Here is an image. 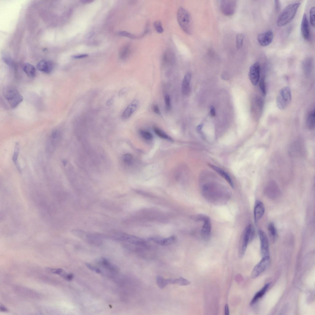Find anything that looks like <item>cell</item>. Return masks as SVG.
<instances>
[{"instance_id": "cell-50", "label": "cell", "mask_w": 315, "mask_h": 315, "mask_svg": "<svg viewBox=\"0 0 315 315\" xmlns=\"http://www.w3.org/2000/svg\"><path fill=\"white\" fill-rule=\"evenodd\" d=\"M114 99L113 98H111L108 100L107 102V105L108 106H110L112 104L113 102Z\"/></svg>"}, {"instance_id": "cell-27", "label": "cell", "mask_w": 315, "mask_h": 315, "mask_svg": "<svg viewBox=\"0 0 315 315\" xmlns=\"http://www.w3.org/2000/svg\"><path fill=\"white\" fill-rule=\"evenodd\" d=\"M156 283L158 286L161 289H164L168 285L167 279H164L161 275H157L156 277Z\"/></svg>"}, {"instance_id": "cell-49", "label": "cell", "mask_w": 315, "mask_h": 315, "mask_svg": "<svg viewBox=\"0 0 315 315\" xmlns=\"http://www.w3.org/2000/svg\"><path fill=\"white\" fill-rule=\"evenodd\" d=\"M0 310H1V311L3 312H8V310L5 306L1 304V307H0Z\"/></svg>"}, {"instance_id": "cell-52", "label": "cell", "mask_w": 315, "mask_h": 315, "mask_svg": "<svg viewBox=\"0 0 315 315\" xmlns=\"http://www.w3.org/2000/svg\"><path fill=\"white\" fill-rule=\"evenodd\" d=\"M93 2V1H91V0H83V1H82V2L83 3H85V4L86 3H90L91 2Z\"/></svg>"}, {"instance_id": "cell-4", "label": "cell", "mask_w": 315, "mask_h": 315, "mask_svg": "<svg viewBox=\"0 0 315 315\" xmlns=\"http://www.w3.org/2000/svg\"><path fill=\"white\" fill-rule=\"evenodd\" d=\"M3 94L12 109L17 107L23 100V97L18 90L13 87L8 86L5 87L3 90Z\"/></svg>"}, {"instance_id": "cell-35", "label": "cell", "mask_w": 315, "mask_h": 315, "mask_svg": "<svg viewBox=\"0 0 315 315\" xmlns=\"http://www.w3.org/2000/svg\"><path fill=\"white\" fill-rule=\"evenodd\" d=\"M154 28L158 33H161L164 32L162 23L160 21H157L154 23Z\"/></svg>"}, {"instance_id": "cell-17", "label": "cell", "mask_w": 315, "mask_h": 315, "mask_svg": "<svg viewBox=\"0 0 315 315\" xmlns=\"http://www.w3.org/2000/svg\"><path fill=\"white\" fill-rule=\"evenodd\" d=\"M301 31L304 38L308 40L310 38L309 25L307 17L306 14L304 15L301 25Z\"/></svg>"}, {"instance_id": "cell-23", "label": "cell", "mask_w": 315, "mask_h": 315, "mask_svg": "<svg viewBox=\"0 0 315 315\" xmlns=\"http://www.w3.org/2000/svg\"><path fill=\"white\" fill-rule=\"evenodd\" d=\"M268 231L271 240L275 243L278 238V233L276 228L272 223H271L268 226Z\"/></svg>"}, {"instance_id": "cell-3", "label": "cell", "mask_w": 315, "mask_h": 315, "mask_svg": "<svg viewBox=\"0 0 315 315\" xmlns=\"http://www.w3.org/2000/svg\"><path fill=\"white\" fill-rule=\"evenodd\" d=\"M177 20L180 27L185 33L191 35L192 32L193 24L191 16L185 8L180 7L177 12Z\"/></svg>"}, {"instance_id": "cell-18", "label": "cell", "mask_w": 315, "mask_h": 315, "mask_svg": "<svg viewBox=\"0 0 315 315\" xmlns=\"http://www.w3.org/2000/svg\"><path fill=\"white\" fill-rule=\"evenodd\" d=\"M191 77V73L188 72L184 78L182 87V92L184 95H188L190 93V83Z\"/></svg>"}, {"instance_id": "cell-22", "label": "cell", "mask_w": 315, "mask_h": 315, "mask_svg": "<svg viewBox=\"0 0 315 315\" xmlns=\"http://www.w3.org/2000/svg\"><path fill=\"white\" fill-rule=\"evenodd\" d=\"M19 151V144L18 142H17L15 144L14 154H13L12 157V160L18 171L20 173H21V168L18 161Z\"/></svg>"}, {"instance_id": "cell-43", "label": "cell", "mask_w": 315, "mask_h": 315, "mask_svg": "<svg viewBox=\"0 0 315 315\" xmlns=\"http://www.w3.org/2000/svg\"><path fill=\"white\" fill-rule=\"evenodd\" d=\"M280 3L279 1H274V8L276 11L278 12L279 11L280 8Z\"/></svg>"}, {"instance_id": "cell-26", "label": "cell", "mask_w": 315, "mask_h": 315, "mask_svg": "<svg viewBox=\"0 0 315 315\" xmlns=\"http://www.w3.org/2000/svg\"><path fill=\"white\" fill-rule=\"evenodd\" d=\"M315 113L314 110L311 112L307 116V124L308 128L310 129H313L315 126Z\"/></svg>"}, {"instance_id": "cell-10", "label": "cell", "mask_w": 315, "mask_h": 315, "mask_svg": "<svg viewBox=\"0 0 315 315\" xmlns=\"http://www.w3.org/2000/svg\"><path fill=\"white\" fill-rule=\"evenodd\" d=\"M260 65L256 62L251 66L249 73V77L251 83L254 86L258 84L259 79Z\"/></svg>"}, {"instance_id": "cell-32", "label": "cell", "mask_w": 315, "mask_h": 315, "mask_svg": "<svg viewBox=\"0 0 315 315\" xmlns=\"http://www.w3.org/2000/svg\"><path fill=\"white\" fill-rule=\"evenodd\" d=\"M244 39L243 35L241 33L238 34L236 36V45L237 49L240 48L242 46Z\"/></svg>"}, {"instance_id": "cell-25", "label": "cell", "mask_w": 315, "mask_h": 315, "mask_svg": "<svg viewBox=\"0 0 315 315\" xmlns=\"http://www.w3.org/2000/svg\"><path fill=\"white\" fill-rule=\"evenodd\" d=\"M148 32V29H146L143 33L139 35H136L125 31H119L118 34L119 35L127 37L132 39H138L142 38Z\"/></svg>"}, {"instance_id": "cell-13", "label": "cell", "mask_w": 315, "mask_h": 315, "mask_svg": "<svg viewBox=\"0 0 315 315\" xmlns=\"http://www.w3.org/2000/svg\"><path fill=\"white\" fill-rule=\"evenodd\" d=\"M265 212V207L263 203L259 200H256L254 208V217L256 224L263 216Z\"/></svg>"}, {"instance_id": "cell-44", "label": "cell", "mask_w": 315, "mask_h": 315, "mask_svg": "<svg viewBox=\"0 0 315 315\" xmlns=\"http://www.w3.org/2000/svg\"><path fill=\"white\" fill-rule=\"evenodd\" d=\"M87 266L88 267V268H90V269H91V270H93V271H95L97 273H100L101 272V271H100V270H99V269H98L97 268H95L94 267H93L92 266H91L90 265L87 264Z\"/></svg>"}, {"instance_id": "cell-28", "label": "cell", "mask_w": 315, "mask_h": 315, "mask_svg": "<svg viewBox=\"0 0 315 315\" xmlns=\"http://www.w3.org/2000/svg\"><path fill=\"white\" fill-rule=\"evenodd\" d=\"M2 56L3 60L7 64L11 66L12 64V61L10 54L7 51H3L2 52Z\"/></svg>"}, {"instance_id": "cell-15", "label": "cell", "mask_w": 315, "mask_h": 315, "mask_svg": "<svg viewBox=\"0 0 315 315\" xmlns=\"http://www.w3.org/2000/svg\"><path fill=\"white\" fill-rule=\"evenodd\" d=\"M139 102L137 99L134 100L127 107L124 112L122 115V119L127 120L136 111Z\"/></svg>"}, {"instance_id": "cell-42", "label": "cell", "mask_w": 315, "mask_h": 315, "mask_svg": "<svg viewBox=\"0 0 315 315\" xmlns=\"http://www.w3.org/2000/svg\"><path fill=\"white\" fill-rule=\"evenodd\" d=\"M153 110L156 114L161 115V114L159 108L157 105H155L153 107Z\"/></svg>"}, {"instance_id": "cell-37", "label": "cell", "mask_w": 315, "mask_h": 315, "mask_svg": "<svg viewBox=\"0 0 315 315\" xmlns=\"http://www.w3.org/2000/svg\"><path fill=\"white\" fill-rule=\"evenodd\" d=\"M315 7H312L310 9V21L311 25L313 27H314L315 26Z\"/></svg>"}, {"instance_id": "cell-30", "label": "cell", "mask_w": 315, "mask_h": 315, "mask_svg": "<svg viewBox=\"0 0 315 315\" xmlns=\"http://www.w3.org/2000/svg\"><path fill=\"white\" fill-rule=\"evenodd\" d=\"M209 217L203 214H198L192 215L190 217L191 219L195 222H204Z\"/></svg>"}, {"instance_id": "cell-53", "label": "cell", "mask_w": 315, "mask_h": 315, "mask_svg": "<svg viewBox=\"0 0 315 315\" xmlns=\"http://www.w3.org/2000/svg\"><path fill=\"white\" fill-rule=\"evenodd\" d=\"M203 127V124H201L199 125L197 127V130L198 131L200 130Z\"/></svg>"}, {"instance_id": "cell-46", "label": "cell", "mask_w": 315, "mask_h": 315, "mask_svg": "<svg viewBox=\"0 0 315 315\" xmlns=\"http://www.w3.org/2000/svg\"><path fill=\"white\" fill-rule=\"evenodd\" d=\"M73 278V275L72 274H67L65 279L68 281L72 280Z\"/></svg>"}, {"instance_id": "cell-24", "label": "cell", "mask_w": 315, "mask_h": 315, "mask_svg": "<svg viewBox=\"0 0 315 315\" xmlns=\"http://www.w3.org/2000/svg\"><path fill=\"white\" fill-rule=\"evenodd\" d=\"M23 70L25 73L29 77L34 78L36 76V70L35 68L32 64L26 63L24 64Z\"/></svg>"}, {"instance_id": "cell-38", "label": "cell", "mask_w": 315, "mask_h": 315, "mask_svg": "<svg viewBox=\"0 0 315 315\" xmlns=\"http://www.w3.org/2000/svg\"><path fill=\"white\" fill-rule=\"evenodd\" d=\"M50 271L52 273L61 276L63 278L66 274V273L63 272V271L61 269H50Z\"/></svg>"}, {"instance_id": "cell-51", "label": "cell", "mask_w": 315, "mask_h": 315, "mask_svg": "<svg viewBox=\"0 0 315 315\" xmlns=\"http://www.w3.org/2000/svg\"><path fill=\"white\" fill-rule=\"evenodd\" d=\"M211 115H212L213 116H215V115H216L215 110V108H214L213 107V108H211Z\"/></svg>"}, {"instance_id": "cell-36", "label": "cell", "mask_w": 315, "mask_h": 315, "mask_svg": "<svg viewBox=\"0 0 315 315\" xmlns=\"http://www.w3.org/2000/svg\"><path fill=\"white\" fill-rule=\"evenodd\" d=\"M140 133L142 136L146 140H151L153 139L152 135L147 131L142 130L140 131Z\"/></svg>"}, {"instance_id": "cell-6", "label": "cell", "mask_w": 315, "mask_h": 315, "mask_svg": "<svg viewBox=\"0 0 315 315\" xmlns=\"http://www.w3.org/2000/svg\"><path fill=\"white\" fill-rule=\"evenodd\" d=\"M115 233L114 234L115 237L120 240L139 246H146L148 245L146 240L137 236L121 232Z\"/></svg>"}, {"instance_id": "cell-31", "label": "cell", "mask_w": 315, "mask_h": 315, "mask_svg": "<svg viewBox=\"0 0 315 315\" xmlns=\"http://www.w3.org/2000/svg\"><path fill=\"white\" fill-rule=\"evenodd\" d=\"M130 51V46L129 44L125 45L122 49L120 54V57L122 59H126L128 57Z\"/></svg>"}, {"instance_id": "cell-9", "label": "cell", "mask_w": 315, "mask_h": 315, "mask_svg": "<svg viewBox=\"0 0 315 315\" xmlns=\"http://www.w3.org/2000/svg\"><path fill=\"white\" fill-rule=\"evenodd\" d=\"M270 263V258H262L261 260L255 267L251 274V277L253 279L257 278L268 266Z\"/></svg>"}, {"instance_id": "cell-47", "label": "cell", "mask_w": 315, "mask_h": 315, "mask_svg": "<svg viewBox=\"0 0 315 315\" xmlns=\"http://www.w3.org/2000/svg\"><path fill=\"white\" fill-rule=\"evenodd\" d=\"M127 90V89L126 88L122 89L119 92V95L120 96L124 95L126 93Z\"/></svg>"}, {"instance_id": "cell-2", "label": "cell", "mask_w": 315, "mask_h": 315, "mask_svg": "<svg viewBox=\"0 0 315 315\" xmlns=\"http://www.w3.org/2000/svg\"><path fill=\"white\" fill-rule=\"evenodd\" d=\"M255 234V229L252 224L248 225L245 228L239 242V254L240 258H242L244 256L247 246L253 240Z\"/></svg>"}, {"instance_id": "cell-8", "label": "cell", "mask_w": 315, "mask_h": 315, "mask_svg": "<svg viewBox=\"0 0 315 315\" xmlns=\"http://www.w3.org/2000/svg\"><path fill=\"white\" fill-rule=\"evenodd\" d=\"M258 234L262 258L270 257L269 243L267 236L264 231L261 230L259 231Z\"/></svg>"}, {"instance_id": "cell-16", "label": "cell", "mask_w": 315, "mask_h": 315, "mask_svg": "<svg viewBox=\"0 0 315 315\" xmlns=\"http://www.w3.org/2000/svg\"><path fill=\"white\" fill-rule=\"evenodd\" d=\"M36 68L39 71L46 74H49L53 70L54 66L51 62L42 60L37 64Z\"/></svg>"}, {"instance_id": "cell-29", "label": "cell", "mask_w": 315, "mask_h": 315, "mask_svg": "<svg viewBox=\"0 0 315 315\" xmlns=\"http://www.w3.org/2000/svg\"><path fill=\"white\" fill-rule=\"evenodd\" d=\"M154 130L155 134L159 137L168 140H172V139L164 132L163 131L158 128L154 127Z\"/></svg>"}, {"instance_id": "cell-20", "label": "cell", "mask_w": 315, "mask_h": 315, "mask_svg": "<svg viewBox=\"0 0 315 315\" xmlns=\"http://www.w3.org/2000/svg\"><path fill=\"white\" fill-rule=\"evenodd\" d=\"M163 63L165 64H171L175 60V56L174 52L170 49L166 50L164 52L162 57Z\"/></svg>"}, {"instance_id": "cell-54", "label": "cell", "mask_w": 315, "mask_h": 315, "mask_svg": "<svg viewBox=\"0 0 315 315\" xmlns=\"http://www.w3.org/2000/svg\"><path fill=\"white\" fill-rule=\"evenodd\" d=\"M63 165L64 166H65V165H66V164H67V161H65V160L63 161Z\"/></svg>"}, {"instance_id": "cell-48", "label": "cell", "mask_w": 315, "mask_h": 315, "mask_svg": "<svg viewBox=\"0 0 315 315\" xmlns=\"http://www.w3.org/2000/svg\"><path fill=\"white\" fill-rule=\"evenodd\" d=\"M225 314L226 315L229 314V306L228 304H226L225 307Z\"/></svg>"}, {"instance_id": "cell-41", "label": "cell", "mask_w": 315, "mask_h": 315, "mask_svg": "<svg viewBox=\"0 0 315 315\" xmlns=\"http://www.w3.org/2000/svg\"><path fill=\"white\" fill-rule=\"evenodd\" d=\"M59 136L58 131L57 130H55L52 132L51 134V138L53 139H55L57 138Z\"/></svg>"}, {"instance_id": "cell-19", "label": "cell", "mask_w": 315, "mask_h": 315, "mask_svg": "<svg viewBox=\"0 0 315 315\" xmlns=\"http://www.w3.org/2000/svg\"><path fill=\"white\" fill-rule=\"evenodd\" d=\"M209 165L223 178H224L228 182L232 188H234V184L232 179L226 172L219 167L213 165L209 164Z\"/></svg>"}, {"instance_id": "cell-45", "label": "cell", "mask_w": 315, "mask_h": 315, "mask_svg": "<svg viewBox=\"0 0 315 315\" xmlns=\"http://www.w3.org/2000/svg\"><path fill=\"white\" fill-rule=\"evenodd\" d=\"M88 56V55L87 54H82L81 55H79L78 56H75L73 57V58L75 59H81L82 58H84Z\"/></svg>"}, {"instance_id": "cell-7", "label": "cell", "mask_w": 315, "mask_h": 315, "mask_svg": "<svg viewBox=\"0 0 315 315\" xmlns=\"http://www.w3.org/2000/svg\"><path fill=\"white\" fill-rule=\"evenodd\" d=\"M220 6L223 14L230 16L234 14L237 8V2L234 0H222Z\"/></svg>"}, {"instance_id": "cell-21", "label": "cell", "mask_w": 315, "mask_h": 315, "mask_svg": "<svg viewBox=\"0 0 315 315\" xmlns=\"http://www.w3.org/2000/svg\"><path fill=\"white\" fill-rule=\"evenodd\" d=\"M270 285V283L266 284L261 290L255 294L251 302V305H252L254 304L259 299L264 296L267 291Z\"/></svg>"}, {"instance_id": "cell-5", "label": "cell", "mask_w": 315, "mask_h": 315, "mask_svg": "<svg viewBox=\"0 0 315 315\" xmlns=\"http://www.w3.org/2000/svg\"><path fill=\"white\" fill-rule=\"evenodd\" d=\"M292 100V94L289 87H286L281 89L277 96L276 102L278 108L283 110L287 107Z\"/></svg>"}, {"instance_id": "cell-39", "label": "cell", "mask_w": 315, "mask_h": 315, "mask_svg": "<svg viewBox=\"0 0 315 315\" xmlns=\"http://www.w3.org/2000/svg\"><path fill=\"white\" fill-rule=\"evenodd\" d=\"M165 102L166 110L169 111L171 109V103H170V97L168 95H166L165 96Z\"/></svg>"}, {"instance_id": "cell-1", "label": "cell", "mask_w": 315, "mask_h": 315, "mask_svg": "<svg viewBox=\"0 0 315 315\" xmlns=\"http://www.w3.org/2000/svg\"><path fill=\"white\" fill-rule=\"evenodd\" d=\"M300 5V3H294L286 6L278 17V26L283 27L290 23L295 17Z\"/></svg>"}, {"instance_id": "cell-40", "label": "cell", "mask_w": 315, "mask_h": 315, "mask_svg": "<svg viewBox=\"0 0 315 315\" xmlns=\"http://www.w3.org/2000/svg\"><path fill=\"white\" fill-rule=\"evenodd\" d=\"M259 85L262 93L264 95H266V91L264 79H261Z\"/></svg>"}, {"instance_id": "cell-14", "label": "cell", "mask_w": 315, "mask_h": 315, "mask_svg": "<svg viewBox=\"0 0 315 315\" xmlns=\"http://www.w3.org/2000/svg\"><path fill=\"white\" fill-rule=\"evenodd\" d=\"M150 240L159 245L166 246L172 245L175 243L177 238L176 236L173 235L167 238L160 237H154L150 238Z\"/></svg>"}, {"instance_id": "cell-12", "label": "cell", "mask_w": 315, "mask_h": 315, "mask_svg": "<svg viewBox=\"0 0 315 315\" xmlns=\"http://www.w3.org/2000/svg\"><path fill=\"white\" fill-rule=\"evenodd\" d=\"M203 222L201 235L204 240L208 241L210 239L211 235L212 223L209 217Z\"/></svg>"}, {"instance_id": "cell-33", "label": "cell", "mask_w": 315, "mask_h": 315, "mask_svg": "<svg viewBox=\"0 0 315 315\" xmlns=\"http://www.w3.org/2000/svg\"><path fill=\"white\" fill-rule=\"evenodd\" d=\"M191 283L190 281L182 277L175 279V284H178L181 286H185L189 285Z\"/></svg>"}, {"instance_id": "cell-11", "label": "cell", "mask_w": 315, "mask_h": 315, "mask_svg": "<svg viewBox=\"0 0 315 315\" xmlns=\"http://www.w3.org/2000/svg\"><path fill=\"white\" fill-rule=\"evenodd\" d=\"M273 37V32L271 30H269L259 34L257 36V39L261 46L266 47L272 43Z\"/></svg>"}, {"instance_id": "cell-34", "label": "cell", "mask_w": 315, "mask_h": 315, "mask_svg": "<svg viewBox=\"0 0 315 315\" xmlns=\"http://www.w3.org/2000/svg\"><path fill=\"white\" fill-rule=\"evenodd\" d=\"M122 159L125 164L130 165L132 164L133 162V158L132 155L129 154H126L123 156Z\"/></svg>"}]
</instances>
